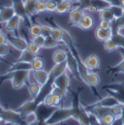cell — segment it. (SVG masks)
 I'll list each match as a JSON object with an SVG mask.
<instances>
[{
	"mask_svg": "<svg viewBox=\"0 0 124 125\" xmlns=\"http://www.w3.org/2000/svg\"><path fill=\"white\" fill-rule=\"evenodd\" d=\"M94 25V20L90 15H87V14H84L83 17L82 18L81 21L79 22L78 26L80 29H83V30H89L91 29Z\"/></svg>",
	"mask_w": 124,
	"mask_h": 125,
	"instance_id": "2e32d148",
	"label": "cell"
},
{
	"mask_svg": "<svg viewBox=\"0 0 124 125\" xmlns=\"http://www.w3.org/2000/svg\"><path fill=\"white\" fill-rule=\"evenodd\" d=\"M36 57V55H34L32 52H30L27 49L21 52V55L19 57V60H22V61H25V62H32L33 59Z\"/></svg>",
	"mask_w": 124,
	"mask_h": 125,
	"instance_id": "83f0119b",
	"label": "cell"
},
{
	"mask_svg": "<svg viewBox=\"0 0 124 125\" xmlns=\"http://www.w3.org/2000/svg\"><path fill=\"white\" fill-rule=\"evenodd\" d=\"M124 29V18H114L112 21V31L113 34L121 32Z\"/></svg>",
	"mask_w": 124,
	"mask_h": 125,
	"instance_id": "7402d4cb",
	"label": "cell"
},
{
	"mask_svg": "<svg viewBox=\"0 0 124 125\" xmlns=\"http://www.w3.org/2000/svg\"><path fill=\"white\" fill-rule=\"evenodd\" d=\"M13 7L15 9L16 15L20 16L22 19V21H25L26 19H29L28 16H27V14H26V11H25L24 1L23 0H14Z\"/></svg>",
	"mask_w": 124,
	"mask_h": 125,
	"instance_id": "9a60e30c",
	"label": "cell"
},
{
	"mask_svg": "<svg viewBox=\"0 0 124 125\" xmlns=\"http://www.w3.org/2000/svg\"><path fill=\"white\" fill-rule=\"evenodd\" d=\"M120 105V102L118 101L117 98H115L114 95L110 94L102 99H100L99 101L95 102L92 105H95V106H102V107H107V108H111L113 106H115V105Z\"/></svg>",
	"mask_w": 124,
	"mask_h": 125,
	"instance_id": "8fae6325",
	"label": "cell"
},
{
	"mask_svg": "<svg viewBox=\"0 0 124 125\" xmlns=\"http://www.w3.org/2000/svg\"><path fill=\"white\" fill-rule=\"evenodd\" d=\"M41 25H42V35H43L44 37H49V36H51L52 26H51V25H49V24H42V23H41Z\"/></svg>",
	"mask_w": 124,
	"mask_h": 125,
	"instance_id": "7bdbcfd3",
	"label": "cell"
},
{
	"mask_svg": "<svg viewBox=\"0 0 124 125\" xmlns=\"http://www.w3.org/2000/svg\"><path fill=\"white\" fill-rule=\"evenodd\" d=\"M0 61H1V57H0Z\"/></svg>",
	"mask_w": 124,
	"mask_h": 125,
	"instance_id": "bcb514c9",
	"label": "cell"
},
{
	"mask_svg": "<svg viewBox=\"0 0 124 125\" xmlns=\"http://www.w3.org/2000/svg\"><path fill=\"white\" fill-rule=\"evenodd\" d=\"M32 69L30 62H25L22 60H18L16 62H14L9 68V70L7 72H13V71H20V70H26L29 71Z\"/></svg>",
	"mask_w": 124,
	"mask_h": 125,
	"instance_id": "ac0fdd59",
	"label": "cell"
},
{
	"mask_svg": "<svg viewBox=\"0 0 124 125\" xmlns=\"http://www.w3.org/2000/svg\"><path fill=\"white\" fill-rule=\"evenodd\" d=\"M51 36H52V38H54L56 41H58L59 43L63 42V28H61V27L58 26V25L52 26Z\"/></svg>",
	"mask_w": 124,
	"mask_h": 125,
	"instance_id": "4316f807",
	"label": "cell"
},
{
	"mask_svg": "<svg viewBox=\"0 0 124 125\" xmlns=\"http://www.w3.org/2000/svg\"><path fill=\"white\" fill-rule=\"evenodd\" d=\"M98 27L105 29V30H112V21L108 20H100Z\"/></svg>",
	"mask_w": 124,
	"mask_h": 125,
	"instance_id": "60d3db41",
	"label": "cell"
},
{
	"mask_svg": "<svg viewBox=\"0 0 124 125\" xmlns=\"http://www.w3.org/2000/svg\"><path fill=\"white\" fill-rule=\"evenodd\" d=\"M114 121H115V116L113 115L111 113L105 115L101 119H100V124H104V125H112L114 124Z\"/></svg>",
	"mask_w": 124,
	"mask_h": 125,
	"instance_id": "836d02e7",
	"label": "cell"
},
{
	"mask_svg": "<svg viewBox=\"0 0 124 125\" xmlns=\"http://www.w3.org/2000/svg\"><path fill=\"white\" fill-rule=\"evenodd\" d=\"M62 102H63V98L61 96H59L58 94L51 92L50 94H48L41 103L52 107V108H59L62 106Z\"/></svg>",
	"mask_w": 124,
	"mask_h": 125,
	"instance_id": "8992f818",
	"label": "cell"
},
{
	"mask_svg": "<svg viewBox=\"0 0 124 125\" xmlns=\"http://www.w3.org/2000/svg\"><path fill=\"white\" fill-rule=\"evenodd\" d=\"M2 33H3V31H2V30H1V28H0V35H1Z\"/></svg>",
	"mask_w": 124,
	"mask_h": 125,
	"instance_id": "f6af8a7d",
	"label": "cell"
},
{
	"mask_svg": "<svg viewBox=\"0 0 124 125\" xmlns=\"http://www.w3.org/2000/svg\"><path fill=\"white\" fill-rule=\"evenodd\" d=\"M111 9L114 12V18H122L124 15V7L122 5H112Z\"/></svg>",
	"mask_w": 124,
	"mask_h": 125,
	"instance_id": "d590c367",
	"label": "cell"
},
{
	"mask_svg": "<svg viewBox=\"0 0 124 125\" xmlns=\"http://www.w3.org/2000/svg\"><path fill=\"white\" fill-rule=\"evenodd\" d=\"M41 47L40 46H38V45H36L35 43H33L32 41H30V42H28V45H27V50L30 52H32L34 55H38L39 53H40V52H41Z\"/></svg>",
	"mask_w": 124,
	"mask_h": 125,
	"instance_id": "74e56055",
	"label": "cell"
},
{
	"mask_svg": "<svg viewBox=\"0 0 124 125\" xmlns=\"http://www.w3.org/2000/svg\"><path fill=\"white\" fill-rule=\"evenodd\" d=\"M95 37L97 40L104 43L113 37V31L112 30H105V29H102L100 27H97L95 29Z\"/></svg>",
	"mask_w": 124,
	"mask_h": 125,
	"instance_id": "d6986e66",
	"label": "cell"
},
{
	"mask_svg": "<svg viewBox=\"0 0 124 125\" xmlns=\"http://www.w3.org/2000/svg\"><path fill=\"white\" fill-rule=\"evenodd\" d=\"M38 107L37 102L34 99H31L30 101H27L25 103H23L20 108H19V113L22 115V117L24 115H26L27 114H30L32 112H36V109Z\"/></svg>",
	"mask_w": 124,
	"mask_h": 125,
	"instance_id": "4fadbf2b",
	"label": "cell"
},
{
	"mask_svg": "<svg viewBox=\"0 0 124 125\" xmlns=\"http://www.w3.org/2000/svg\"><path fill=\"white\" fill-rule=\"evenodd\" d=\"M104 49H105L106 52H112L117 50L118 47H117V45L115 44V42L113 40V38H111L110 40L104 42Z\"/></svg>",
	"mask_w": 124,
	"mask_h": 125,
	"instance_id": "d6a6232c",
	"label": "cell"
},
{
	"mask_svg": "<svg viewBox=\"0 0 124 125\" xmlns=\"http://www.w3.org/2000/svg\"><path fill=\"white\" fill-rule=\"evenodd\" d=\"M59 42L56 41L54 38H52V36L46 37L45 40V44H44V49H52V48H56L59 46Z\"/></svg>",
	"mask_w": 124,
	"mask_h": 125,
	"instance_id": "4dcf8cb0",
	"label": "cell"
},
{
	"mask_svg": "<svg viewBox=\"0 0 124 125\" xmlns=\"http://www.w3.org/2000/svg\"><path fill=\"white\" fill-rule=\"evenodd\" d=\"M31 66H32V70L37 71V70H41L45 68V61L42 57H39L38 55L33 59V61L31 62Z\"/></svg>",
	"mask_w": 124,
	"mask_h": 125,
	"instance_id": "f1b7e54d",
	"label": "cell"
},
{
	"mask_svg": "<svg viewBox=\"0 0 124 125\" xmlns=\"http://www.w3.org/2000/svg\"><path fill=\"white\" fill-rule=\"evenodd\" d=\"M28 32H29V35H30L31 38H34L36 36H39L42 34V25L41 23H31L29 28H28Z\"/></svg>",
	"mask_w": 124,
	"mask_h": 125,
	"instance_id": "484cf974",
	"label": "cell"
},
{
	"mask_svg": "<svg viewBox=\"0 0 124 125\" xmlns=\"http://www.w3.org/2000/svg\"><path fill=\"white\" fill-rule=\"evenodd\" d=\"M84 65L88 71H95L100 68V58L97 54H90L84 60Z\"/></svg>",
	"mask_w": 124,
	"mask_h": 125,
	"instance_id": "7c38bea8",
	"label": "cell"
},
{
	"mask_svg": "<svg viewBox=\"0 0 124 125\" xmlns=\"http://www.w3.org/2000/svg\"><path fill=\"white\" fill-rule=\"evenodd\" d=\"M16 15L15 9L12 6H6L0 8V23H5Z\"/></svg>",
	"mask_w": 124,
	"mask_h": 125,
	"instance_id": "5bb4252c",
	"label": "cell"
},
{
	"mask_svg": "<svg viewBox=\"0 0 124 125\" xmlns=\"http://www.w3.org/2000/svg\"><path fill=\"white\" fill-rule=\"evenodd\" d=\"M113 40L115 42L118 48H124V35L121 32L113 34Z\"/></svg>",
	"mask_w": 124,
	"mask_h": 125,
	"instance_id": "e575fe53",
	"label": "cell"
},
{
	"mask_svg": "<svg viewBox=\"0 0 124 125\" xmlns=\"http://www.w3.org/2000/svg\"><path fill=\"white\" fill-rule=\"evenodd\" d=\"M35 78H36L37 83L44 86L50 81V74L45 69L37 70V71H35Z\"/></svg>",
	"mask_w": 124,
	"mask_h": 125,
	"instance_id": "e0dca14e",
	"label": "cell"
},
{
	"mask_svg": "<svg viewBox=\"0 0 124 125\" xmlns=\"http://www.w3.org/2000/svg\"><path fill=\"white\" fill-rule=\"evenodd\" d=\"M38 121H39V119H38V115H37L36 112H32L23 116V122H25L26 124H34Z\"/></svg>",
	"mask_w": 124,
	"mask_h": 125,
	"instance_id": "1f68e13d",
	"label": "cell"
},
{
	"mask_svg": "<svg viewBox=\"0 0 124 125\" xmlns=\"http://www.w3.org/2000/svg\"><path fill=\"white\" fill-rule=\"evenodd\" d=\"M112 72H116V73H124V58L121 60L117 65H115L113 69Z\"/></svg>",
	"mask_w": 124,
	"mask_h": 125,
	"instance_id": "ee69618b",
	"label": "cell"
},
{
	"mask_svg": "<svg viewBox=\"0 0 124 125\" xmlns=\"http://www.w3.org/2000/svg\"><path fill=\"white\" fill-rule=\"evenodd\" d=\"M0 108H1V105H0Z\"/></svg>",
	"mask_w": 124,
	"mask_h": 125,
	"instance_id": "7dc6e473",
	"label": "cell"
},
{
	"mask_svg": "<svg viewBox=\"0 0 124 125\" xmlns=\"http://www.w3.org/2000/svg\"><path fill=\"white\" fill-rule=\"evenodd\" d=\"M81 0H62L59 3H57V8H56V14L63 15L66 13H70L71 10L74 8L73 6L75 3H80Z\"/></svg>",
	"mask_w": 124,
	"mask_h": 125,
	"instance_id": "ba28073f",
	"label": "cell"
},
{
	"mask_svg": "<svg viewBox=\"0 0 124 125\" xmlns=\"http://www.w3.org/2000/svg\"><path fill=\"white\" fill-rule=\"evenodd\" d=\"M110 113L115 116V119L116 118H121L122 117V115H123V107L121 105H115V106H113L110 108Z\"/></svg>",
	"mask_w": 124,
	"mask_h": 125,
	"instance_id": "f546056e",
	"label": "cell"
},
{
	"mask_svg": "<svg viewBox=\"0 0 124 125\" xmlns=\"http://www.w3.org/2000/svg\"><path fill=\"white\" fill-rule=\"evenodd\" d=\"M47 12V3L46 0H38L36 4V14H43Z\"/></svg>",
	"mask_w": 124,
	"mask_h": 125,
	"instance_id": "8d00e7d4",
	"label": "cell"
},
{
	"mask_svg": "<svg viewBox=\"0 0 124 125\" xmlns=\"http://www.w3.org/2000/svg\"><path fill=\"white\" fill-rule=\"evenodd\" d=\"M57 108H52V107H50V106H47L43 103H40L38 104V107L36 109V114L38 115V119L39 121H42V122H45L49 119V117L52 115V113L56 110Z\"/></svg>",
	"mask_w": 124,
	"mask_h": 125,
	"instance_id": "3957f363",
	"label": "cell"
},
{
	"mask_svg": "<svg viewBox=\"0 0 124 125\" xmlns=\"http://www.w3.org/2000/svg\"><path fill=\"white\" fill-rule=\"evenodd\" d=\"M8 43L11 45V47L15 48L19 52H22L26 50L28 45V42L24 38L21 37L20 35H11V34L10 36H8Z\"/></svg>",
	"mask_w": 124,
	"mask_h": 125,
	"instance_id": "277c9868",
	"label": "cell"
},
{
	"mask_svg": "<svg viewBox=\"0 0 124 125\" xmlns=\"http://www.w3.org/2000/svg\"><path fill=\"white\" fill-rule=\"evenodd\" d=\"M47 3V12L49 13H56L57 3L52 0H46Z\"/></svg>",
	"mask_w": 124,
	"mask_h": 125,
	"instance_id": "ab89813d",
	"label": "cell"
},
{
	"mask_svg": "<svg viewBox=\"0 0 124 125\" xmlns=\"http://www.w3.org/2000/svg\"><path fill=\"white\" fill-rule=\"evenodd\" d=\"M67 70H68V63H67V61L62 63H54V66L49 72V74H50V81L53 82L55 78H57L58 76L62 75L63 73H65Z\"/></svg>",
	"mask_w": 124,
	"mask_h": 125,
	"instance_id": "9c48e42d",
	"label": "cell"
},
{
	"mask_svg": "<svg viewBox=\"0 0 124 125\" xmlns=\"http://www.w3.org/2000/svg\"><path fill=\"white\" fill-rule=\"evenodd\" d=\"M38 0H24V7L28 18L30 19L34 15H36V4Z\"/></svg>",
	"mask_w": 124,
	"mask_h": 125,
	"instance_id": "603a6c76",
	"label": "cell"
},
{
	"mask_svg": "<svg viewBox=\"0 0 124 125\" xmlns=\"http://www.w3.org/2000/svg\"><path fill=\"white\" fill-rule=\"evenodd\" d=\"M42 85H40L39 83H30V84H28V92L30 94V97L31 99H36L38 96H39V94L41 92V90H42Z\"/></svg>",
	"mask_w": 124,
	"mask_h": 125,
	"instance_id": "cb8c5ba5",
	"label": "cell"
},
{
	"mask_svg": "<svg viewBox=\"0 0 124 125\" xmlns=\"http://www.w3.org/2000/svg\"><path fill=\"white\" fill-rule=\"evenodd\" d=\"M28 72L26 70H20V71H13V72H7L4 76V80H10L12 87L14 89H20L21 88L25 83H27V77Z\"/></svg>",
	"mask_w": 124,
	"mask_h": 125,
	"instance_id": "6da1fadb",
	"label": "cell"
},
{
	"mask_svg": "<svg viewBox=\"0 0 124 125\" xmlns=\"http://www.w3.org/2000/svg\"><path fill=\"white\" fill-rule=\"evenodd\" d=\"M123 18H124V15H123Z\"/></svg>",
	"mask_w": 124,
	"mask_h": 125,
	"instance_id": "c3c4849f",
	"label": "cell"
},
{
	"mask_svg": "<svg viewBox=\"0 0 124 125\" xmlns=\"http://www.w3.org/2000/svg\"><path fill=\"white\" fill-rule=\"evenodd\" d=\"M22 21V19L18 16L15 15L11 20H9L7 22H5V29L6 32L11 34V35H18V32L20 29V25H21V21Z\"/></svg>",
	"mask_w": 124,
	"mask_h": 125,
	"instance_id": "5b68a950",
	"label": "cell"
},
{
	"mask_svg": "<svg viewBox=\"0 0 124 125\" xmlns=\"http://www.w3.org/2000/svg\"><path fill=\"white\" fill-rule=\"evenodd\" d=\"M53 85L68 92L69 86H70V78H69L68 74L65 72L62 75L58 76L57 78H55L53 81Z\"/></svg>",
	"mask_w": 124,
	"mask_h": 125,
	"instance_id": "30bf717a",
	"label": "cell"
},
{
	"mask_svg": "<svg viewBox=\"0 0 124 125\" xmlns=\"http://www.w3.org/2000/svg\"><path fill=\"white\" fill-rule=\"evenodd\" d=\"M11 51V45L9 43L7 44H0V57L4 58L10 53Z\"/></svg>",
	"mask_w": 124,
	"mask_h": 125,
	"instance_id": "f35d334b",
	"label": "cell"
},
{
	"mask_svg": "<svg viewBox=\"0 0 124 125\" xmlns=\"http://www.w3.org/2000/svg\"><path fill=\"white\" fill-rule=\"evenodd\" d=\"M99 83H100L99 75L93 71H88L87 78H86V84L91 86V87H94V86H97Z\"/></svg>",
	"mask_w": 124,
	"mask_h": 125,
	"instance_id": "44dd1931",
	"label": "cell"
},
{
	"mask_svg": "<svg viewBox=\"0 0 124 125\" xmlns=\"http://www.w3.org/2000/svg\"><path fill=\"white\" fill-rule=\"evenodd\" d=\"M0 115L4 119L5 123L10 122V123H18L19 124L23 121V117L19 112L4 110V109L0 108Z\"/></svg>",
	"mask_w": 124,
	"mask_h": 125,
	"instance_id": "7a4b0ae2",
	"label": "cell"
},
{
	"mask_svg": "<svg viewBox=\"0 0 124 125\" xmlns=\"http://www.w3.org/2000/svg\"><path fill=\"white\" fill-rule=\"evenodd\" d=\"M84 15V10L76 7V8H73L71 10V12L69 13V22H70V25L72 26H78L79 22L81 21L82 18L83 17Z\"/></svg>",
	"mask_w": 124,
	"mask_h": 125,
	"instance_id": "52a82bcc",
	"label": "cell"
},
{
	"mask_svg": "<svg viewBox=\"0 0 124 125\" xmlns=\"http://www.w3.org/2000/svg\"><path fill=\"white\" fill-rule=\"evenodd\" d=\"M99 17H100V20H108L111 21L114 19V12L111 9V7L105 8V9L99 11Z\"/></svg>",
	"mask_w": 124,
	"mask_h": 125,
	"instance_id": "d4e9b609",
	"label": "cell"
},
{
	"mask_svg": "<svg viewBox=\"0 0 124 125\" xmlns=\"http://www.w3.org/2000/svg\"><path fill=\"white\" fill-rule=\"evenodd\" d=\"M68 54H69V51L58 49L52 53V60L54 63L66 62L68 59Z\"/></svg>",
	"mask_w": 124,
	"mask_h": 125,
	"instance_id": "ffe728a7",
	"label": "cell"
},
{
	"mask_svg": "<svg viewBox=\"0 0 124 125\" xmlns=\"http://www.w3.org/2000/svg\"><path fill=\"white\" fill-rule=\"evenodd\" d=\"M45 40H46V37H44L42 34H41V35H39V36H36V37H34V38H31V41H32L33 43H35L36 45L40 46L42 49L44 48Z\"/></svg>",
	"mask_w": 124,
	"mask_h": 125,
	"instance_id": "b9f144b4",
	"label": "cell"
}]
</instances>
